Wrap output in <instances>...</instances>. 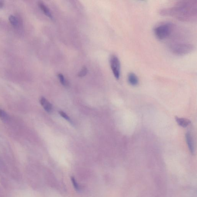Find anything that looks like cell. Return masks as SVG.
<instances>
[{"label":"cell","instance_id":"14","mask_svg":"<svg viewBox=\"0 0 197 197\" xmlns=\"http://www.w3.org/2000/svg\"><path fill=\"white\" fill-rule=\"evenodd\" d=\"M58 78H59V81L62 85L65 86L66 84V80H65L64 76L63 74L61 73L58 74L57 75Z\"/></svg>","mask_w":197,"mask_h":197},{"label":"cell","instance_id":"10","mask_svg":"<svg viewBox=\"0 0 197 197\" xmlns=\"http://www.w3.org/2000/svg\"><path fill=\"white\" fill-rule=\"evenodd\" d=\"M8 20H9L10 22L13 26L15 27L18 26V20L15 16L11 15L8 18Z\"/></svg>","mask_w":197,"mask_h":197},{"label":"cell","instance_id":"16","mask_svg":"<svg viewBox=\"0 0 197 197\" xmlns=\"http://www.w3.org/2000/svg\"><path fill=\"white\" fill-rule=\"evenodd\" d=\"M3 1H0V8H2L4 6Z\"/></svg>","mask_w":197,"mask_h":197},{"label":"cell","instance_id":"5","mask_svg":"<svg viewBox=\"0 0 197 197\" xmlns=\"http://www.w3.org/2000/svg\"><path fill=\"white\" fill-rule=\"evenodd\" d=\"M186 139L189 151L191 154H193L195 153L193 139L191 133L189 132H187L186 134Z\"/></svg>","mask_w":197,"mask_h":197},{"label":"cell","instance_id":"9","mask_svg":"<svg viewBox=\"0 0 197 197\" xmlns=\"http://www.w3.org/2000/svg\"><path fill=\"white\" fill-rule=\"evenodd\" d=\"M41 104L47 112H50L52 110V105L45 98L41 97L40 100Z\"/></svg>","mask_w":197,"mask_h":197},{"label":"cell","instance_id":"7","mask_svg":"<svg viewBox=\"0 0 197 197\" xmlns=\"http://www.w3.org/2000/svg\"><path fill=\"white\" fill-rule=\"evenodd\" d=\"M127 79L129 84L132 86H137L139 83V79L136 75L133 73L129 74Z\"/></svg>","mask_w":197,"mask_h":197},{"label":"cell","instance_id":"1","mask_svg":"<svg viewBox=\"0 0 197 197\" xmlns=\"http://www.w3.org/2000/svg\"><path fill=\"white\" fill-rule=\"evenodd\" d=\"M160 15L169 16L183 22H194L197 19V0H183L173 6L161 9Z\"/></svg>","mask_w":197,"mask_h":197},{"label":"cell","instance_id":"13","mask_svg":"<svg viewBox=\"0 0 197 197\" xmlns=\"http://www.w3.org/2000/svg\"><path fill=\"white\" fill-rule=\"evenodd\" d=\"M0 118L4 120H6L8 118V115L4 110L0 109Z\"/></svg>","mask_w":197,"mask_h":197},{"label":"cell","instance_id":"6","mask_svg":"<svg viewBox=\"0 0 197 197\" xmlns=\"http://www.w3.org/2000/svg\"><path fill=\"white\" fill-rule=\"evenodd\" d=\"M38 5L41 8V10L43 11L44 13L47 16L49 17L50 19H53V16L51 13L50 10L47 6H46V4H44V3L41 2H38Z\"/></svg>","mask_w":197,"mask_h":197},{"label":"cell","instance_id":"3","mask_svg":"<svg viewBox=\"0 0 197 197\" xmlns=\"http://www.w3.org/2000/svg\"><path fill=\"white\" fill-rule=\"evenodd\" d=\"M171 52L178 56H184L193 51L195 46L192 44L186 42H172L169 45Z\"/></svg>","mask_w":197,"mask_h":197},{"label":"cell","instance_id":"8","mask_svg":"<svg viewBox=\"0 0 197 197\" xmlns=\"http://www.w3.org/2000/svg\"><path fill=\"white\" fill-rule=\"evenodd\" d=\"M175 120L179 125L184 128L188 127L191 123L190 120L188 119L182 117H176Z\"/></svg>","mask_w":197,"mask_h":197},{"label":"cell","instance_id":"15","mask_svg":"<svg viewBox=\"0 0 197 197\" xmlns=\"http://www.w3.org/2000/svg\"><path fill=\"white\" fill-rule=\"evenodd\" d=\"M59 113V114H60L61 116L62 117H63V118L66 119L67 120H70V118H69L68 116L63 111H60Z\"/></svg>","mask_w":197,"mask_h":197},{"label":"cell","instance_id":"12","mask_svg":"<svg viewBox=\"0 0 197 197\" xmlns=\"http://www.w3.org/2000/svg\"><path fill=\"white\" fill-rule=\"evenodd\" d=\"M71 180L72 183L73 184V186L74 187L75 189L77 191H79L80 190V187H79L77 181H76V179H75L74 177H71Z\"/></svg>","mask_w":197,"mask_h":197},{"label":"cell","instance_id":"2","mask_svg":"<svg viewBox=\"0 0 197 197\" xmlns=\"http://www.w3.org/2000/svg\"><path fill=\"white\" fill-rule=\"evenodd\" d=\"M175 28V25L171 22H161L154 27V35L160 40L166 39L172 35Z\"/></svg>","mask_w":197,"mask_h":197},{"label":"cell","instance_id":"4","mask_svg":"<svg viewBox=\"0 0 197 197\" xmlns=\"http://www.w3.org/2000/svg\"><path fill=\"white\" fill-rule=\"evenodd\" d=\"M110 64L115 77L117 79H119L120 74V59L116 55H112L110 57Z\"/></svg>","mask_w":197,"mask_h":197},{"label":"cell","instance_id":"11","mask_svg":"<svg viewBox=\"0 0 197 197\" xmlns=\"http://www.w3.org/2000/svg\"><path fill=\"white\" fill-rule=\"evenodd\" d=\"M87 69L86 67H83L81 69L80 71L79 72L78 74V76L80 77H84V76H86V74H87Z\"/></svg>","mask_w":197,"mask_h":197}]
</instances>
